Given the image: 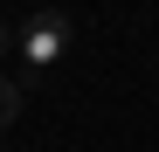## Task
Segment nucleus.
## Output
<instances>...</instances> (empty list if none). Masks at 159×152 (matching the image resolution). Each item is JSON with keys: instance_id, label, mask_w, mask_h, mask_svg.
Returning a JSON list of instances; mask_svg holds the SVG:
<instances>
[{"instance_id": "1", "label": "nucleus", "mask_w": 159, "mask_h": 152, "mask_svg": "<svg viewBox=\"0 0 159 152\" xmlns=\"http://www.w3.org/2000/svg\"><path fill=\"white\" fill-rule=\"evenodd\" d=\"M14 56L28 62V69L62 62V56H69V14H56V7H35L28 21H21V35H14Z\"/></svg>"}, {"instance_id": "2", "label": "nucleus", "mask_w": 159, "mask_h": 152, "mask_svg": "<svg viewBox=\"0 0 159 152\" xmlns=\"http://www.w3.org/2000/svg\"><path fill=\"white\" fill-rule=\"evenodd\" d=\"M14 118H21V83H14V76H0V132H7Z\"/></svg>"}, {"instance_id": "3", "label": "nucleus", "mask_w": 159, "mask_h": 152, "mask_svg": "<svg viewBox=\"0 0 159 152\" xmlns=\"http://www.w3.org/2000/svg\"><path fill=\"white\" fill-rule=\"evenodd\" d=\"M0 56H14V35H7V28H0Z\"/></svg>"}]
</instances>
